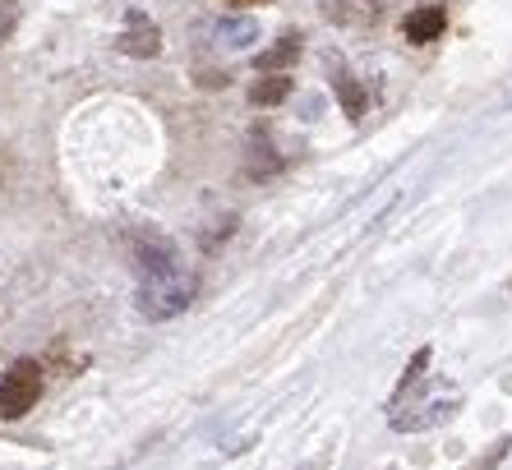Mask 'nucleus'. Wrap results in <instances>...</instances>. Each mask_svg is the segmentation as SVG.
<instances>
[{
  "instance_id": "obj_1",
  "label": "nucleus",
  "mask_w": 512,
  "mask_h": 470,
  "mask_svg": "<svg viewBox=\"0 0 512 470\" xmlns=\"http://www.w3.org/2000/svg\"><path fill=\"white\" fill-rule=\"evenodd\" d=\"M194 272H171V277H148V282L139 286V314L148 318V323H167V318L185 314L194 300Z\"/></svg>"
},
{
  "instance_id": "obj_2",
  "label": "nucleus",
  "mask_w": 512,
  "mask_h": 470,
  "mask_svg": "<svg viewBox=\"0 0 512 470\" xmlns=\"http://www.w3.org/2000/svg\"><path fill=\"white\" fill-rule=\"evenodd\" d=\"M42 397V365L37 360H14L0 374V420H24Z\"/></svg>"
},
{
  "instance_id": "obj_3",
  "label": "nucleus",
  "mask_w": 512,
  "mask_h": 470,
  "mask_svg": "<svg viewBox=\"0 0 512 470\" xmlns=\"http://www.w3.org/2000/svg\"><path fill=\"white\" fill-rule=\"evenodd\" d=\"M130 263L139 268V277L148 282V277H171V272H180V254H176V240H167L162 231H134L130 235Z\"/></svg>"
},
{
  "instance_id": "obj_4",
  "label": "nucleus",
  "mask_w": 512,
  "mask_h": 470,
  "mask_svg": "<svg viewBox=\"0 0 512 470\" xmlns=\"http://www.w3.org/2000/svg\"><path fill=\"white\" fill-rule=\"evenodd\" d=\"M116 47L125 51V56H134V60H153V56H162V28H157L143 10H130L125 33L116 37Z\"/></svg>"
},
{
  "instance_id": "obj_5",
  "label": "nucleus",
  "mask_w": 512,
  "mask_h": 470,
  "mask_svg": "<svg viewBox=\"0 0 512 470\" xmlns=\"http://www.w3.org/2000/svg\"><path fill=\"white\" fill-rule=\"evenodd\" d=\"M319 10L328 24L360 33V28H374L383 19V0H319Z\"/></svg>"
},
{
  "instance_id": "obj_6",
  "label": "nucleus",
  "mask_w": 512,
  "mask_h": 470,
  "mask_svg": "<svg viewBox=\"0 0 512 470\" xmlns=\"http://www.w3.org/2000/svg\"><path fill=\"white\" fill-rule=\"evenodd\" d=\"M443 28H448V10H443V5H416V10L402 19V37L411 42V47L439 42Z\"/></svg>"
},
{
  "instance_id": "obj_7",
  "label": "nucleus",
  "mask_w": 512,
  "mask_h": 470,
  "mask_svg": "<svg viewBox=\"0 0 512 470\" xmlns=\"http://www.w3.org/2000/svg\"><path fill=\"white\" fill-rule=\"evenodd\" d=\"M296 60H300V33H286V37H277L268 51H259L254 65H259L263 74H286Z\"/></svg>"
},
{
  "instance_id": "obj_8",
  "label": "nucleus",
  "mask_w": 512,
  "mask_h": 470,
  "mask_svg": "<svg viewBox=\"0 0 512 470\" xmlns=\"http://www.w3.org/2000/svg\"><path fill=\"white\" fill-rule=\"evenodd\" d=\"M291 88H296V83L286 79V74H263V79L250 83V102L254 106H282L286 97H291Z\"/></svg>"
},
{
  "instance_id": "obj_9",
  "label": "nucleus",
  "mask_w": 512,
  "mask_h": 470,
  "mask_svg": "<svg viewBox=\"0 0 512 470\" xmlns=\"http://www.w3.org/2000/svg\"><path fill=\"white\" fill-rule=\"evenodd\" d=\"M457 406L453 401H434V406H420V415H393V429L397 434H416V429H429V424L448 420Z\"/></svg>"
},
{
  "instance_id": "obj_10",
  "label": "nucleus",
  "mask_w": 512,
  "mask_h": 470,
  "mask_svg": "<svg viewBox=\"0 0 512 470\" xmlns=\"http://www.w3.org/2000/svg\"><path fill=\"white\" fill-rule=\"evenodd\" d=\"M333 93H337V102H342V111H346L351 120L365 116V106H370V97H365L360 79H351V74H337V79H333Z\"/></svg>"
},
{
  "instance_id": "obj_11",
  "label": "nucleus",
  "mask_w": 512,
  "mask_h": 470,
  "mask_svg": "<svg viewBox=\"0 0 512 470\" xmlns=\"http://www.w3.org/2000/svg\"><path fill=\"white\" fill-rule=\"evenodd\" d=\"M277 171H282V157L273 153V143H268V139H259V143L250 148L245 176H250V180H268V176H277Z\"/></svg>"
},
{
  "instance_id": "obj_12",
  "label": "nucleus",
  "mask_w": 512,
  "mask_h": 470,
  "mask_svg": "<svg viewBox=\"0 0 512 470\" xmlns=\"http://www.w3.org/2000/svg\"><path fill=\"white\" fill-rule=\"evenodd\" d=\"M217 37H222L227 47L245 51L250 42H259V24H254V19H217Z\"/></svg>"
},
{
  "instance_id": "obj_13",
  "label": "nucleus",
  "mask_w": 512,
  "mask_h": 470,
  "mask_svg": "<svg viewBox=\"0 0 512 470\" xmlns=\"http://www.w3.org/2000/svg\"><path fill=\"white\" fill-rule=\"evenodd\" d=\"M425 369H429V346H420V351L411 355V365H406V374L397 378V392H393V397H406V392H411V388L420 383V374H425Z\"/></svg>"
},
{
  "instance_id": "obj_14",
  "label": "nucleus",
  "mask_w": 512,
  "mask_h": 470,
  "mask_svg": "<svg viewBox=\"0 0 512 470\" xmlns=\"http://www.w3.org/2000/svg\"><path fill=\"white\" fill-rule=\"evenodd\" d=\"M14 28H19V0H0V47L14 37Z\"/></svg>"
},
{
  "instance_id": "obj_15",
  "label": "nucleus",
  "mask_w": 512,
  "mask_h": 470,
  "mask_svg": "<svg viewBox=\"0 0 512 470\" xmlns=\"http://www.w3.org/2000/svg\"><path fill=\"white\" fill-rule=\"evenodd\" d=\"M231 231H236V217H222V222H213V231H203V254H213V249L222 245Z\"/></svg>"
},
{
  "instance_id": "obj_16",
  "label": "nucleus",
  "mask_w": 512,
  "mask_h": 470,
  "mask_svg": "<svg viewBox=\"0 0 512 470\" xmlns=\"http://www.w3.org/2000/svg\"><path fill=\"white\" fill-rule=\"evenodd\" d=\"M508 447H512V443H494V447H489V452H485V457H476V461H471V466H466V470H499V461L508 457Z\"/></svg>"
},
{
  "instance_id": "obj_17",
  "label": "nucleus",
  "mask_w": 512,
  "mask_h": 470,
  "mask_svg": "<svg viewBox=\"0 0 512 470\" xmlns=\"http://www.w3.org/2000/svg\"><path fill=\"white\" fill-rule=\"evenodd\" d=\"M199 83H203V88H227L231 74H227V70H222V74H217V70H203V74H199Z\"/></svg>"
},
{
  "instance_id": "obj_18",
  "label": "nucleus",
  "mask_w": 512,
  "mask_h": 470,
  "mask_svg": "<svg viewBox=\"0 0 512 470\" xmlns=\"http://www.w3.org/2000/svg\"><path fill=\"white\" fill-rule=\"evenodd\" d=\"M222 5H236V10H245V5H263V0H222Z\"/></svg>"
}]
</instances>
